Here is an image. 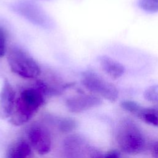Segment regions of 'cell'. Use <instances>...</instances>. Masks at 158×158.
<instances>
[{
	"instance_id": "obj_1",
	"label": "cell",
	"mask_w": 158,
	"mask_h": 158,
	"mask_svg": "<svg viewBox=\"0 0 158 158\" xmlns=\"http://www.w3.org/2000/svg\"><path fill=\"white\" fill-rule=\"evenodd\" d=\"M45 97L35 86L21 90L17 96L10 122L16 126L25 123L44 104Z\"/></svg>"
},
{
	"instance_id": "obj_2",
	"label": "cell",
	"mask_w": 158,
	"mask_h": 158,
	"mask_svg": "<svg viewBox=\"0 0 158 158\" xmlns=\"http://www.w3.org/2000/svg\"><path fill=\"white\" fill-rule=\"evenodd\" d=\"M7 62L12 72L25 79H36L42 73L40 65L26 50L18 46L8 48Z\"/></svg>"
},
{
	"instance_id": "obj_3",
	"label": "cell",
	"mask_w": 158,
	"mask_h": 158,
	"mask_svg": "<svg viewBox=\"0 0 158 158\" xmlns=\"http://www.w3.org/2000/svg\"><path fill=\"white\" fill-rule=\"evenodd\" d=\"M116 140L120 149L127 154H138L145 147V139L138 127L130 120H124L118 125Z\"/></svg>"
},
{
	"instance_id": "obj_4",
	"label": "cell",
	"mask_w": 158,
	"mask_h": 158,
	"mask_svg": "<svg viewBox=\"0 0 158 158\" xmlns=\"http://www.w3.org/2000/svg\"><path fill=\"white\" fill-rule=\"evenodd\" d=\"M81 83L88 91L110 101L115 102L118 91L114 85L107 81L93 70L84 71L81 75Z\"/></svg>"
},
{
	"instance_id": "obj_5",
	"label": "cell",
	"mask_w": 158,
	"mask_h": 158,
	"mask_svg": "<svg viewBox=\"0 0 158 158\" xmlns=\"http://www.w3.org/2000/svg\"><path fill=\"white\" fill-rule=\"evenodd\" d=\"M14 10L31 23L47 28L49 20L46 14L36 5L28 1H20L13 6Z\"/></svg>"
},
{
	"instance_id": "obj_6",
	"label": "cell",
	"mask_w": 158,
	"mask_h": 158,
	"mask_svg": "<svg viewBox=\"0 0 158 158\" xmlns=\"http://www.w3.org/2000/svg\"><path fill=\"white\" fill-rule=\"evenodd\" d=\"M28 138L31 146L40 154H45L50 151L51 139L49 132L41 125H33L28 131Z\"/></svg>"
},
{
	"instance_id": "obj_7",
	"label": "cell",
	"mask_w": 158,
	"mask_h": 158,
	"mask_svg": "<svg viewBox=\"0 0 158 158\" xmlns=\"http://www.w3.org/2000/svg\"><path fill=\"white\" fill-rule=\"evenodd\" d=\"M16 92L10 81L5 78L0 91V118L10 117L14 109Z\"/></svg>"
},
{
	"instance_id": "obj_8",
	"label": "cell",
	"mask_w": 158,
	"mask_h": 158,
	"mask_svg": "<svg viewBox=\"0 0 158 158\" xmlns=\"http://www.w3.org/2000/svg\"><path fill=\"white\" fill-rule=\"evenodd\" d=\"M102 103L100 98L93 94H80L68 98L65 104L68 109L73 113H79L97 107Z\"/></svg>"
},
{
	"instance_id": "obj_9",
	"label": "cell",
	"mask_w": 158,
	"mask_h": 158,
	"mask_svg": "<svg viewBox=\"0 0 158 158\" xmlns=\"http://www.w3.org/2000/svg\"><path fill=\"white\" fill-rule=\"evenodd\" d=\"M98 60L102 70L114 80L119 78L125 73V67L109 56H99Z\"/></svg>"
},
{
	"instance_id": "obj_10",
	"label": "cell",
	"mask_w": 158,
	"mask_h": 158,
	"mask_svg": "<svg viewBox=\"0 0 158 158\" xmlns=\"http://www.w3.org/2000/svg\"><path fill=\"white\" fill-rule=\"evenodd\" d=\"M31 154V146L26 141H17L9 149L6 158H26Z\"/></svg>"
},
{
	"instance_id": "obj_11",
	"label": "cell",
	"mask_w": 158,
	"mask_h": 158,
	"mask_svg": "<svg viewBox=\"0 0 158 158\" xmlns=\"http://www.w3.org/2000/svg\"><path fill=\"white\" fill-rule=\"evenodd\" d=\"M135 115L144 122L158 127V105L151 107L140 106Z\"/></svg>"
},
{
	"instance_id": "obj_12",
	"label": "cell",
	"mask_w": 158,
	"mask_h": 158,
	"mask_svg": "<svg viewBox=\"0 0 158 158\" xmlns=\"http://www.w3.org/2000/svg\"><path fill=\"white\" fill-rule=\"evenodd\" d=\"M138 5L140 9L148 12H158V0H139Z\"/></svg>"
},
{
	"instance_id": "obj_13",
	"label": "cell",
	"mask_w": 158,
	"mask_h": 158,
	"mask_svg": "<svg viewBox=\"0 0 158 158\" xmlns=\"http://www.w3.org/2000/svg\"><path fill=\"white\" fill-rule=\"evenodd\" d=\"M144 98L148 101L158 105V85H154L147 88L143 93Z\"/></svg>"
},
{
	"instance_id": "obj_14",
	"label": "cell",
	"mask_w": 158,
	"mask_h": 158,
	"mask_svg": "<svg viewBox=\"0 0 158 158\" xmlns=\"http://www.w3.org/2000/svg\"><path fill=\"white\" fill-rule=\"evenodd\" d=\"M7 33L4 28L0 25V58L4 57L6 53L8 48L7 47Z\"/></svg>"
},
{
	"instance_id": "obj_15",
	"label": "cell",
	"mask_w": 158,
	"mask_h": 158,
	"mask_svg": "<svg viewBox=\"0 0 158 158\" xmlns=\"http://www.w3.org/2000/svg\"><path fill=\"white\" fill-rule=\"evenodd\" d=\"M76 127L75 122L70 118L63 119L59 123V129L61 131L68 133L72 131Z\"/></svg>"
},
{
	"instance_id": "obj_16",
	"label": "cell",
	"mask_w": 158,
	"mask_h": 158,
	"mask_svg": "<svg viewBox=\"0 0 158 158\" xmlns=\"http://www.w3.org/2000/svg\"><path fill=\"white\" fill-rule=\"evenodd\" d=\"M120 106L124 110L134 115L136 114V111L138 110V108L140 106V105L138 103L133 101H130V100L123 101L120 103Z\"/></svg>"
},
{
	"instance_id": "obj_17",
	"label": "cell",
	"mask_w": 158,
	"mask_h": 158,
	"mask_svg": "<svg viewBox=\"0 0 158 158\" xmlns=\"http://www.w3.org/2000/svg\"><path fill=\"white\" fill-rule=\"evenodd\" d=\"M104 158H122V157L117 150H110L106 153Z\"/></svg>"
},
{
	"instance_id": "obj_18",
	"label": "cell",
	"mask_w": 158,
	"mask_h": 158,
	"mask_svg": "<svg viewBox=\"0 0 158 158\" xmlns=\"http://www.w3.org/2000/svg\"><path fill=\"white\" fill-rule=\"evenodd\" d=\"M151 152L154 158H158V141L154 142L151 144Z\"/></svg>"
}]
</instances>
